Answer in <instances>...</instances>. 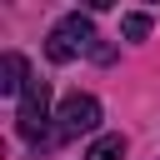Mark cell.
I'll use <instances>...</instances> for the list:
<instances>
[{"label": "cell", "instance_id": "1", "mask_svg": "<svg viewBox=\"0 0 160 160\" xmlns=\"http://www.w3.org/2000/svg\"><path fill=\"white\" fill-rule=\"evenodd\" d=\"M45 55H50L55 65H70L75 55H95L100 65H110V60H115V50L95 35L90 15H80V10H70V15H60V20H55V30H50V40H45Z\"/></svg>", "mask_w": 160, "mask_h": 160}, {"label": "cell", "instance_id": "2", "mask_svg": "<svg viewBox=\"0 0 160 160\" xmlns=\"http://www.w3.org/2000/svg\"><path fill=\"white\" fill-rule=\"evenodd\" d=\"M45 120H50V80H30L25 95H20V110H15V130L40 145L45 140Z\"/></svg>", "mask_w": 160, "mask_h": 160}, {"label": "cell", "instance_id": "3", "mask_svg": "<svg viewBox=\"0 0 160 160\" xmlns=\"http://www.w3.org/2000/svg\"><path fill=\"white\" fill-rule=\"evenodd\" d=\"M100 125V100L95 95H65L60 110H55V140H75V135H90Z\"/></svg>", "mask_w": 160, "mask_h": 160}, {"label": "cell", "instance_id": "4", "mask_svg": "<svg viewBox=\"0 0 160 160\" xmlns=\"http://www.w3.org/2000/svg\"><path fill=\"white\" fill-rule=\"evenodd\" d=\"M30 80H35V75L25 70V55L5 50V55H0V95H25Z\"/></svg>", "mask_w": 160, "mask_h": 160}, {"label": "cell", "instance_id": "5", "mask_svg": "<svg viewBox=\"0 0 160 160\" xmlns=\"http://www.w3.org/2000/svg\"><path fill=\"white\" fill-rule=\"evenodd\" d=\"M85 160H125V135H95Z\"/></svg>", "mask_w": 160, "mask_h": 160}, {"label": "cell", "instance_id": "6", "mask_svg": "<svg viewBox=\"0 0 160 160\" xmlns=\"http://www.w3.org/2000/svg\"><path fill=\"white\" fill-rule=\"evenodd\" d=\"M120 35H125V40H145V35H150V15H145V10L120 15Z\"/></svg>", "mask_w": 160, "mask_h": 160}]
</instances>
